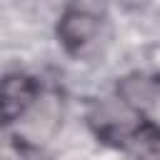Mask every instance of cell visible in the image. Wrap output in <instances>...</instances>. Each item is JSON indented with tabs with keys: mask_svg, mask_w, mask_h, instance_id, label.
Returning a JSON list of instances; mask_svg holds the SVG:
<instances>
[{
	"mask_svg": "<svg viewBox=\"0 0 160 160\" xmlns=\"http://www.w3.org/2000/svg\"><path fill=\"white\" fill-rule=\"evenodd\" d=\"M98 35H100V20L85 8H68L58 22L60 45L75 58H82L95 45Z\"/></svg>",
	"mask_w": 160,
	"mask_h": 160,
	"instance_id": "1",
	"label": "cell"
},
{
	"mask_svg": "<svg viewBox=\"0 0 160 160\" xmlns=\"http://www.w3.org/2000/svg\"><path fill=\"white\" fill-rule=\"evenodd\" d=\"M118 95L148 122L160 125V75L132 72L118 82Z\"/></svg>",
	"mask_w": 160,
	"mask_h": 160,
	"instance_id": "2",
	"label": "cell"
},
{
	"mask_svg": "<svg viewBox=\"0 0 160 160\" xmlns=\"http://www.w3.org/2000/svg\"><path fill=\"white\" fill-rule=\"evenodd\" d=\"M38 82L25 72H10L2 80V120L10 125L20 120L38 100Z\"/></svg>",
	"mask_w": 160,
	"mask_h": 160,
	"instance_id": "3",
	"label": "cell"
},
{
	"mask_svg": "<svg viewBox=\"0 0 160 160\" xmlns=\"http://www.w3.org/2000/svg\"><path fill=\"white\" fill-rule=\"evenodd\" d=\"M130 160H160V125L142 122L122 148Z\"/></svg>",
	"mask_w": 160,
	"mask_h": 160,
	"instance_id": "4",
	"label": "cell"
},
{
	"mask_svg": "<svg viewBox=\"0 0 160 160\" xmlns=\"http://www.w3.org/2000/svg\"><path fill=\"white\" fill-rule=\"evenodd\" d=\"M2 160H48L45 155H40L35 148L25 145V142H12L8 140L2 148Z\"/></svg>",
	"mask_w": 160,
	"mask_h": 160,
	"instance_id": "5",
	"label": "cell"
}]
</instances>
